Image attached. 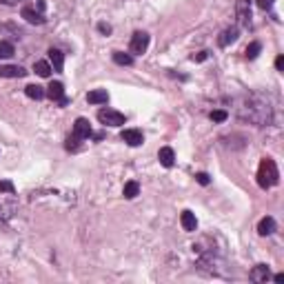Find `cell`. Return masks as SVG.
I'll use <instances>...</instances> for the list:
<instances>
[{"instance_id":"cell-1","label":"cell","mask_w":284,"mask_h":284,"mask_svg":"<svg viewBox=\"0 0 284 284\" xmlns=\"http://www.w3.org/2000/svg\"><path fill=\"white\" fill-rule=\"evenodd\" d=\"M240 118L253 122V125H258V126H267L273 122V109H271L268 102L260 100L258 95H251V98L240 107Z\"/></svg>"},{"instance_id":"cell-2","label":"cell","mask_w":284,"mask_h":284,"mask_svg":"<svg viewBox=\"0 0 284 284\" xmlns=\"http://www.w3.org/2000/svg\"><path fill=\"white\" fill-rule=\"evenodd\" d=\"M278 182H280V171L275 167V162L271 158H262V162L258 167V184L262 189H271Z\"/></svg>"},{"instance_id":"cell-3","label":"cell","mask_w":284,"mask_h":284,"mask_svg":"<svg viewBox=\"0 0 284 284\" xmlns=\"http://www.w3.org/2000/svg\"><path fill=\"white\" fill-rule=\"evenodd\" d=\"M98 120L107 126H122L125 125L126 118L122 116L120 111H113V109H100L98 111Z\"/></svg>"},{"instance_id":"cell-4","label":"cell","mask_w":284,"mask_h":284,"mask_svg":"<svg viewBox=\"0 0 284 284\" xmlns=\"http://www.w3.org/2000/svg\"><path fill=\"white\" fill-rule=\"evenodd\" d=\"M149 40H151V38H149L147 32H136L131 38V45H129V51L142 56V53L149 49Z\"/></svg>"},{"instance_id":"cell-5","label":"cell","mask_w":284,"mask_h":284,"mask_svg":"<svg viewBox=\"0 0 284 284\" xmlns=\"http://www.w3.org/2000/svg\"><path fill=\"white\" fill-rule=\"evenodd\" d=\"M236 18L240 27H249V22H251V5H249V0H237L236 2Z\"/></svg>"},{"instance_id":"cell-6","label":"cell","mask_w":284,"mask_h":284,"mask_svg":"<svg viewBox=\"0 0 284 284\" xmlns=\"http://www.w3.org/2000/svg\"><path fill=\"white\" fill-rule=\"evenodd\" d=\"M47 95L51 98L53 102H58L60 107H67L69 105V98L64 95V87H63V82H51L47 87Z\"/></svg>"},{"instance_id":"cell-7","label":"cell","mask_w":284,"mask_h":284,"mask_svg":"<svg viewBox=\"0 0 284 284\" xmlns=\"http://www.w3.org/2000/svg\"><path fill=\"white\" fill-rule=\"evenodd\" d=\"M74 136L78 138V140H87V138L94 136V131H91V125L87 118H78V120L74 122Z\"/></svg>"},{"instance_id":"cell-8","label":"cell","mask_w":284,"mask_h":284,"mask_svg":"<svg viewBox=\"0 0 284 284\" xmlns=\"http://www.w3.org/2000/svg\"><path fill=\"white\" fill-rule=\"evenodd\" d=\"M27 69L20 64H0V78H25Z\"/></svg>"},{"instance_id":"cell-9","label":"cell","mask_w":284,"mask_h":284,"mask_svg":"<svg viewBox=\"0 0 284 284\" xmlns=\"http://www.w3.org/2000/svg\"><path fill=\"white\" fill-rule=\"evenodd\" d=\"M120 138L129 144V147H140L142 142H144V136H142V131H138V129H125Z\"/></svg>"},{"instance_id":"cell-10","label":"cell","mask_w":284,"mask_h":284,"mask_svg":"<svg viewBox=\"0 0 284 284\" xmlns=\"http://www.w3.org/2000/svg\"><path fill=\"white\" fill-rule=\"evenodd\" d=\"M237 36H240V29H237V27H226L224 32L220 33V38H218V45H220V47H229L231 42L237 40Z\"/></svg>"},{"instance_id":"cell-11","label":"cell","mask_w":284,"mask_h":284,"mask_svg":"<svg viewBox=\"0 0 284 284\" xmlns=\"http://www.w3.org/2000/svg\"><path fill=\"white\" fill-rule=\"evenodd\" d=\"M22 18L27 22H32V25H42V22L47 20L42 11H36L33 7H22Z\"/></svg>"},{"instance_id":"cell-12","label":"cell","mask_w":284,"mask_h":284,"mask_svg":"<svg viewBox=\"0 0 284 284\" xmlns=\"http://www.w3.org/2000/svg\"><path fill=\"white\" fill-rule=\"evenodd\" d=\"M249 278H251L253 282L262 284V282H267V280L271 278V271H268L267 264H258V267H253V271L249 273Z\"/></svg>"},{"instance_id":"cell-13","label":"cell","mask_w":284,"mask_h":284,"mask_svg":"<svg viewBox=\"0 0 284 284\" xmlns=\"http://www.w3.org/2000/svg\"><path fill=\"white\" fill-rule=\"evenodd\" d=\"M49 63H51V69L53 71H63L64 69V53L60 49H49Z\"/></svg>"},{"instance_id":"cell-14","label":"cell","mask_w":284,"mask_h":284,"mask_svg":"<svg viewBox=\"0 0 284 284\" xmlns=\"http://www.w3.org/2000/svg\"><path fill=\"white\" fill-rule=\"evenodd\" d=\"M158 160H160V164L162 167H167V169H171L175 164V153H174V149L171 147H162L158 151Z\"/></svg>"},{"instance_id":"cell-15","label":"cell","mask_w":284,"mask_h":284,"mask_svg":"<svg viewBox=\"0 0 284 284\" xmlns=\"http://www.w3.org/2000/svg\"><path fill=\"white\" fill-rule=\"evenodd\" d=\"M107 100H109L107 89H94L87 94V102H89V105H107Z\"/></svg>"},{"instance_id":"cell-16","label":"cell","mask_w":284,"mask_h":284,"mask_svg":"<svg viewBox=\"0 0 284 284\" xmlns=\"http://www.w3.org/2000/svg\"><path fill=\"white\" fill-rule=\"evenodd\" d=\"M275 229H278V224H275V220L271 216L262 218L258 224V233L260 236H271V233H275Z\"/></svg>"},{"instance_id":"cell-17","label":"cell","mask_w":284,"mask_h":284,"mask_svg":"<svg viewBox=\"0 0 284 284\" xmlns=\"http://www.w3.org/2000/svg\"><path fill=\"white\" fill-rule=\"evenodd\" d=\"M180 222H182V229L184 231H195L198 229V220L191 211H182V216H180Z\"/></svg>"},{"instance_id":"cell-18","label":"cell","mask_w":284,"mask_h":284,"mask_svg":"<svg viewBox=\"0 0 284 284\" xmlns=\"http://www.w3.org/2000/svg\"><path fill=\"white\" fill-rule=\"evenodd\" d=\"M25 94L32 98V100H42L45 95H47V91L42 89L40 84H27L25 87Z\"/></svg>"},{"instance_id":"cell-19","label":"cell","mask_w":284,"mask_h":284,"mask_svg":"<svg viewBox=\"0 0 284 284\" xmlns=\"http://www.w3.org/2000/svg\"><path fill=\"white\" fill-rule=\"evenodd\" d=\"M33 71H36L38 76H40V78H49V76H51V64L47 63V60H38L36 64H33Z\"/></svg>"},{"instance_id":"cell-20","label":"cell","mask_w":284,"mask_h":284,"mask_svg":"<svg viewBox=\"0 0 284 284\" xmlns=\"http://www.w3.org/2000/svg\"><path fill=\"white\" fill-rule=\"evenodd\" d=\"M113 63L120 64V67H131V64H133V56L122 53V51H113Z\"/></svg>"},{"instance_id":"cell-21","label":"cell","mask_w":284,"mask_h":284,"mask_svg":"<svg viewBox=\"0 0 284 284\" xmlns=\"http://www.w3.org/2000/svg\"><path fill=\"white\" fill-rule=\"evenodd\" d=\"M122 193H125V198H126V200H133V198H136V195L140 193V184H138L136 180H131V182H126V184H125V191H122Z\"/></svg>"},{"instance_id":"cell-22","label":"cell","mask_w":284,"mask_h":284,"mask_svg":"<svg viewBox=\"0 0 284 284\" xmlns=\"http://www.w3.org/2000/svg\"><path fill=\"white\" fill-rule=\"evenodd\" d=\"M14 56V45L7 40H0V58H11Z\"/></svg>"},{"instance_id":"cell-23","label":"cell","mask_w":284,"mask_h":284,"mask_svg":"<svg viewBox=\"0 0 284 284\" xmlns=\"http://www.w3.org/2000/svg\"><path fill=\"white\" fill-rule=\"evenodd\" d=\"M260 51H262V45H260V42H251L244 53H247V58H249V60H253V58H258V53H260Z\"/></svg>"},{"instance_id":"cell-24","label":"cell","mask_w":284,"mask_h":284,"mask_svg":"<svg viewBox=\"0 0 284 284\" xmlns=\"http://www.w3.org/2000/svg\"><path fill=\"white\" fill-rule=\"evenodd\" d=\"M226 118H229V111H224V109L211 111V120H213V122H224Z\"/></svg>"},{"instance_id":"cell-25","label":"cell","mask_w":284,"mask_h":284,"mask_svg":"<svg viewBox=\"0 0 284 284\" xmlns=\"http://www.w3.org/2000/svg\"><path fill=\"white\" fill-rule=\"evenodd\" d=\"M14 191H16L14 182H9V180H0V193H14Z\"/></svg>"},{"instance_id":"cell-26","label":"cell","mask_w":284,"mask_h":284,"mask_svg":"<svg viewBox=\"0 0 284 284\" xmlns=\"http://www.w3.org/2000/svg\"><path fill=\"white\" fill-rule=\"evenodd\" d=\"M78 138H76V136H71V138H69V140H67V151H78Z\"/></svg>"},{"instance_id":"cell-27","label":"cell","mask_w":284,"mask_h":284,"mask_svg":"<svg viewBox=\"0 0 284 284\" xmlns=\"http://www.w3.org/2000/svg\"><path fill=\"white\" fill-rule=\"evenodd\" d=\"M195 180H198V182H200L202 187H206V184L211 182V178H209L206 174H195Z\"/></svg>"},{"instance_id":"cell-28","label":"cell","mask_w":284,"mask_h":284,"mask_svg":"<svg viewBox=\"0 0 284 284\" xmlns=\"http://www.w3.org/2000/svg\"><path fill=\"white\" fill-rule=\"evenodd\" d=\"M206 58H209V51H200L198 56H193L191 60H193V63H202V60H206Z\"/></svg>"},{"instance_id":"cell-29","label":"cell","mask_w":284,"mask_h":284,"mask_svg":"<svg viewBox=\"0 0 284 284\" xmlns=\"http://www.w3.org/2000/svg\"><path fill=\"white\" fill-rule=\"evenodd\" d=\"M258 7L260 9H271V7H273V0H258Z\"/></svg>"},{"instance_id":"cell-30","label":"cell","mask_w":284,"mask_h":284,"mask_svg":"<svg viewBox=\"0 0 284 284\" xmlns=\"http://www.w3.org/2000/svg\"><path fill=\"white\" fill-rule=\"evenodd\" d=\"M98 32L109 36V33H111V25H107V22H100V25H98Z\"/></svg>"},{"instance_id":"cell-31","label":"cell","mask_w":284,"mask_h":284,"mask_svg":"<svg viewBox=\"0 0 284 284\" xmlns=\"http://www.w3.org/2000/svg\"><path fill=\"white\" fill-rule=\"evenodd\" d=\"M275 69H278V71H282V69H284V58H282V56H278V58H275Z\"/></svg>"},{"instance_id":"cell-32","label":"cell","mask_w":284,"mask_h":284,"mask_svg":"<svg viewBox=\"0 0 284 284\" xmlns=\"http://www.w3.org/2000/svg\"><path fill=\"white\" fill-rule=\"evenodd\" d=\"M0 5H18V0H0Z\"/></svg>"},{"instance_id":"cell-33","label":"cell","mask_w":284,"mask_h":284,"mask_svg":"<svg viewBox=\"0 0 284 284\" xmlns=\"http://www.w3.org/2000/svg\"><path fill=\"white\" fill-rule=\"evenodd\" d=\"M273 280H275V282H284V273H278V275H273Z\"/></svg>"},{"instance_id":"cell-34","label":"cell","mask_w":284,"mask_h":284,"mask_svg":"<svg viewBox=\"0 0 284 284\" xmlns=\"http://www.w3.org/2000/svg\"><path fill=\"white\" fill-rule=\"evenodd\" d=\"M38 11H45V0H38Z\"/></svg>"}]
</instances>
